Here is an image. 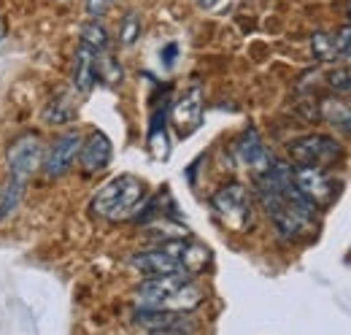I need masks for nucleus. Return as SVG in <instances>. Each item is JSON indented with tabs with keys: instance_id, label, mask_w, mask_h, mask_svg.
Returning a JSON list of instances; mask_svg holds the SVG:
<instances>
[{
	"instance_id": "nucleus-8",
	"label": "nucleus",
	"mask_w": 351,
	"mask_h": 335,
	"mask_svg": "<svg viewBox=\"0 0 351 335\" xmlns=\"http://www.w3.org/2000/svg\"><path fill=\"white\" fill-rule=\"evenodd\" d=\"M82 132H76V130H71V132H62L49 149H46L44 154V173L49 178H57V176H62V173H68L71 165L76 163V157H79V152H82Z\"/></svg>"
},
{
	"instance_id": "nucleus-14",
	"label": "nucleus",
	"mask_w": 351,
	"mask_h": 335,
	"mask_svg": "<svg viewBox=\"0 0 351 335\" xmlns=\"http://www.w3.org/2000/svg\"><path fill=\"white\" fill-rule=\"evenodd\" d=\"M97 82V51L89 49L87 43H79L76 57H73V86L87 95Z\"/></svg>"
},
{
	"instance_id": "nucleus-10",
	"label": "nucleus",
	"mask_w": 351,
	"mask_h": 335,
	"mask_svg": "<svg viewBox=\"0 0 351 335\" xmlns=\"http://www.w3.org/2000/svg\"><path fill=\"white\" fill-rule=\"evenodd\" d=\"M232 149H235V160H238L243 168L254 170V176H257V173H263L265 168L273 163L257 130H246V132H241V138L235 141V146H232Z\"/></svg>"
},
{
	"instance_id": "nucleus-2",
	"label": "nucleus",
	"mask_w": 351,
	"mask_h": 335,
	"mask_svg": "<svg viewBox=\"0 0 351 335\" xmlns=\"http://www.w3.org/2000/svg\"><path fill=\"white\" fill-rule=\"evenodd\" d=\"M203 303V290L189 279V273H168V276H146L138 287V305L152 311H176L186 314Z\"/></svg>"
},
{
	"instance_id": "nucleus-22",
	"label": "nucleus",
	"mask_w": 351,
	"mask_h": 335,
	"mask_svg": "<svg viewBox=\"0 0 351 335\" xmlns=\"http://www.w3.org/2000/svg\"><path fill=\"white\" fill-rule=\"evenodd\" d=\"M349 84H351L349 68H341V71L330 73V86H332V89H349Z\"/></svg>"
},
{
	"instance_id": "nucleus-27",
	"label": "nucleus",
	"mask_w": 351,
	"mask_h": 335,
	"mask_svg": "<svg viewBox=\"0 0 351 335\" xmlns=\"http://www.w3.org/2000/svg\"><path fill=\"white\" fill-rule=\"evenodd\" d=\"M349 16H351V0H349Z\"/></svg>"
},
{
	"instance_id": "nucleus-16",
	"label": "nucleus",
	"mask_w": 351,
	"mask_h": 335,
	"mask_svg": "<svg viewBox=\"0 0 351 335\" xmlns=\"http://www.w3.org/2000/svg\"><path fill=\"white\" fill-rule=\"evenodd\" d=\"M319 117H324L327 122L343 127L346 132H351V106L341 103V100H322Z\"/></svg>"
},
{
	"instance_id": "nucleus-3",
	"label": "nucleus",
	"mask_w": 351,
	"mask_h": 335,
	"mask_svg": "<svg viewBox=\"0 0 351 335\" xmlns=\"http://www.w3.org/2000/svg\"><path fill=\"white\" fill-rule=\"evenodd\" d=\"M143 200H146V184L132 173H122L106 181L95 192L89 209L106 222H122V219H132L141 211Z\"/></svg>"
},
{
	"instance_id": "nucleus-4",
	"label": "nucleus",
	"mask_w": 351,
	"mask_h": 335,
	"mask_svg": "<svg viewBox=\"0 0 351 335\" xmlns=\"http://www.w3.org/2000/svg\"><path fill=\"white\" fill-rule=\"evenodd\" d=\"M289 157L300 168H330L343 157V149L332 135H303L289 143Z\"/></svg>"
},
{
	"instance_id": "nucleus-18",
	"label": "nucleus",
	"mask_w": 351,
	"mask_h": 335,
	"mask_svg": "<svg viewBox=\"0 0 351 335\" xmlns=\"http://www.w3.org/2000/svg\"><path fill=\"white\" fill-rule=\"evenodd\" d=\"M82 43H87L89 49H95L97 54L111 49L108 33H106V27H103L100 22H87V25H84V30H82Z\"/></svg>"
},
{
	"instance_id": "nucleus-12",
	"label": "nucleus",
	"mask_w": 351,
	"mask_h": 335,
	"mask_svg": "<svg viewBox=\"0 0 351 335\" xmlns=\"http://www.w3.org/2000/svg\"><path fill=\"white\" fill-rule=\"evenodd\" d=\"M130 265L135 270H141L143 276H168V273H186L181 268V262L173 254H168L165 249H149L138 251L130 257Z\"/></svg>"
},
{
	"instance_id": "nucleus-20",
	"label": "nucleus",
	"mask_w": 351,
	"mask_h": 335,
	"mask_svg": "<svg viewBox=\"0 0 351 335\" xmlns=\"http://www.w3.org/2000/svg\"><path fill=\"white\" fill-rule=\"evenodd\" d=\"M73 108H71V103L65 100V97H57V100H51L49 103V108L44 111V119L49 125H65V122H71L73 119Z\"/></svg>"
},
{
	"instance_id": "nucleus-9",
	"label": "nucleus",
	"mask_w": 351,
	"mask_h": 335,
	"mask_svg": "<svg viewBox=\"0 0 351 335\" xmlns=\"http://www.w3.org/2000/svg\"><path fill=\"white\" fill-rule=\"evenodd\" d=\"M160 249L173 254L186 273H200V270H206V268L211 265V251L206 249L203 244L192 241V238H171V241H165Z\"/></svg>"
},
{
	"instance_id": "nucleus-19",
	"label": "nucleus",
	"mask_w": 351,
	"mask_h": 335,
	"mask_svg": "<svg viewBox=\"0 0 351 335\" xmlns=\"http://www.w3.org/2000/svg\"><path fill=\"white\" fill-rule=\"evenodd\" d=\"M311 51H313V57L322 60V62L335 60V57H338L335 36H332V33H316V36L311 38Z\"/></svg>"
},
{
	"instance_id": "nucleus-11",
	"label": "nucleus",
	"mask_w": 351,
	"mask_h": 335,
	"mask_svg": "<svg viewBox=\"0 0 351 335\" xmlns=\"http://www.w3.org/2000/svg\"><path fill=\"white\" fill-rule=\"evenodd\" d=\"M171 119H173V127L178 130V135H189L195 132L200 122H203V92L200 89H192L186 92L171 111Z\"/></svg>"
},
{
	"instance_id": "nucleus-13",
	"label": "nucleus",
	"mask_w": 351,
	"mask_h": 335,
	"mask_svg": "<svg viewBox=\"0 0 351 335\" xmlns=\"http://www.w3.org/2000/svg\"><path fill=\"white\" fill-rule=\"evenodd\" d=\"M111 157H114V146H111V141H108L106 132L95 130L87 141H82L79 163H82V168H84L87 173H97V170L108 168Z\"/></svg>"
},
{
	"instance_id": "nucleus-24",
	"label": "nucleus",
	"mask_w": 351,
	"mask_h": 335,
	"mask_svg": "<svg viewBox=\"0 0 351 335\" xmlns=\"http://www.w3.org/2000/svg\"><path fill=\"white\" fill-rule=\"evenodd\" d=\"M176 51H178V46H176V43H171V46H165V49H162V62H165L168 68H171V62H173Z\"/></svg>"
},
{
	"instance_id": "nucleus-15",
	"label": "nucleus",
	"mask_w": 351,
	"mask_h": 335,
	"mask_svg": "<svg viewBox=\"0 0 351 335\" xmlns=\"http://www.w3.org/2000/svg\"><path fill=\"white\" fill-rule=\"evenodd\" d=\"M135 322H141L143 327H152V330H181V333L192 325L184 314H176V311H152V308H141L135 314Z\"/></svg>"
},
{
	"instance_id": "nucleus-1",
	"label": "nucleus",
	"mask_w": 351,
	"mask_h": 335,
	"mask_svg": "<svg viewBox=\"0 0 351 335\" xmlns=\"http://www.w3.org/2000/svg\"><path fill=\"white\" fill-rule=\"evenodd\" d=\"M257 195L265 213L284 238H303L316 230L319 209L298 189L287 163H270L263 173H257Z\"/></svg>"
},
{
	"instance_id": "nucleus-5",
	"label": "nucleus",
	"mask_w": 351,
	"mask_h": 335,
	"mask_svg": "<svg viewBox=\"0 0 351 335\" xmlns=\"http://www.w3.org/2000/svg\"><path fill=\"white\" fill-rule=\"evenodd\" d=\"M44 141L41 135L36 132H22L19 138H14L8 143V152H5V160H8V170H11V178L25 184L38 168L44 165Z\"/></svg>"
},
{
	"instance_id": "nucleus-6",
	"label": "nucleus",
	"mask_w": 351,
	"mask_h": 335,
	"mask_svg": "<svg viewBox=\"0 0 351 335\" xmlns=\"http://www.w3.org/2000/svg\"><path fill=\"white\" fill-rule=\"evenodd\" d=\"M211 206L230 230H249L252 227V198L243 184H227L211 198Z\"/></svg>"
},
{
	"instance_id": "nucleus-23",
	"label": "nucleus",
	"mask_w": 351,
	"mask_h": 335,
	"mask_svg": "<svg viewBox=\"0 0 351 335\" xmlns=\"http://www.w3.org/2000/svg\"><path fill=\"white\" fill-rule=\"evenodd\" d=\"M111 5H114V0H87L89 16H103V14H106Z\"/></svg>"
},
{
	"instance_id": "nucleus-26",
	"label": "nucleus",
	"mask_w": 351,
	"mask_h": 335,
	"mask_svg": "<svg viewBox=\"0 0 351 335\" xmlns=\"http://www.w3.org/2000/svg\"><path fill=\"white\" fill-rule=\"evenodd\" d=\"M149 335H184L181 330H152Z\"/></svg>"
},
{
	"instance_id": "nucleus-21",
	"label": "nucleus",
	"mask_w": 351,
	"mask_h": 335,
	"mask_svg": "<svg viewBox=\"0 0 351 335\" xmlns=\"http://www.w3.org/2000/svg\"><path fill=\"white\" fill-rule=\"evenodd\" d=\"M141 36V16L138 14H128L119 25V43L122 46H132Z\"/></svg>"
},
{
	"instance_id": "nucleus-25",
	"label": "nucleus",
	"mask_w": 351,
	"mask_h": 335,
	"mask_svg": "<svg viewBox=\"0 0 351 335\" xmlns=\"http://www.w3.org/2000/svg\"><path fill=\"white\" fill-rule=\"evenodd\" d=\"M195 3H197L200 8H214V5L219 3V0H195Z\"/></svg>"
},
{
	"instance_id": "nucleus-7",
	"label": "nucleus",
	"mask_w": 351,
	"mask_h": 335,
	"mask_svg": "<svg viewBox=\"0 0 351 335\" xmlns=\"http://www.w3.org/2000/svg\"><path fill=\"white\" fill-rule=\"evenodd\" d=\"M292 178L298 184V189L306 195L308 200L319 209V206H327L335 192H338V184L335 178L327 173V168H292Z\"/></svg>"
},
{
	"instance_id": "nucleus-17",
	"label": "nucleus",
	"mask_w": 351,
	"mask_h": 335,
	"mask_svg": "<svg viewBox=\"0 0 351 335\" xmlns=\"http://www.w3.org/2000/svg\"><path fill=\"white\" fill-rule=\"evenodd\" d=\"M97 79L106 82L108 86L122 82V65L117 62V57L111 54V49L97 54Z\"/></svg>"
},
{
	"instance_id": "nucleus-28",
	"label": "nucleus",
	"mask_w": 351,
	"mask_h": 335,
	"mask_svg": "<svg viewBox=\"0 0 351 335\" xmlns=\"http://www.w3.org/2000/svg\"><path fill=\"white\" fill-rule=\"evenodd\" d=\"M346 92H351V84H349V89H346Z\"/></svg>"
}]
</instances>
